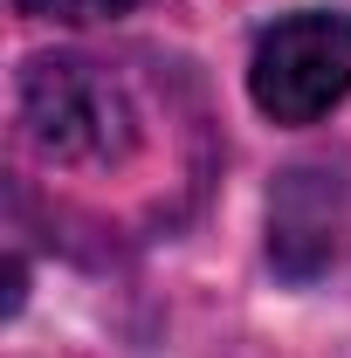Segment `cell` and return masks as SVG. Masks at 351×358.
Here are the masks:
<instances>
[{
  "instance_id": "cell-1",
  "label": "cell",
  "mask_w": 351,
  "mask_h": 358,
  "mask_svg": "<svg viewBox=\"0 0 351 358\" xmlns=\"http://www.w3.org/2000/svg\"><path fill=\"white\" fill-rule=\"evenodd\" d=\"M21 131L48 166H124L138 152V103L83 55H35L21 69Z\"/></svg>"
},
{
  "instance_id": "cell-2",
  "label": "cell",
  "mask_w": 351,
  "mask_h": 358,
  "mask_svg": "<svg viewBox=\"0 0 351 358\" xmlns=\"http://www.w3.org/2000/svg\"><path fill=\"white\" fill-rule=\"evenodd\" d=\"M248 96L268 124H324L351 96V21L331 7L268 21L248 55Z\"/></svg>"
},
{
  "instance_id": "cell-3",
  "label": "cell",
  "mask_w": 351,
  "mask_h": 358,
  "mask_svg": "<svg viewBox=\"0 0 351 358\" xmlns=\"http://www.w3.org/2000/svg\"><path fill=\"white\" fill-rule=\"evenodd\" d=\"M268 262L282 282H317L351 262V166L296 159L268 186Z\"/></svg>"
},
{
  "instance_id": "cell-4",
  "label": "cell",
  "mask_w": 351,
  "mask_h": 358,
  "mask_svg": "<svg viewBox=\"0 0 351 358\" xmlns=\"http://www.w3.org/2000/svg\"><path fill=\"white\" fill-rule=\"evenodd\" d=\"M21 14H35V21H69V28H83V21H117V14H131L138 0H14Z\"/></svg>"
}]
</instances>
